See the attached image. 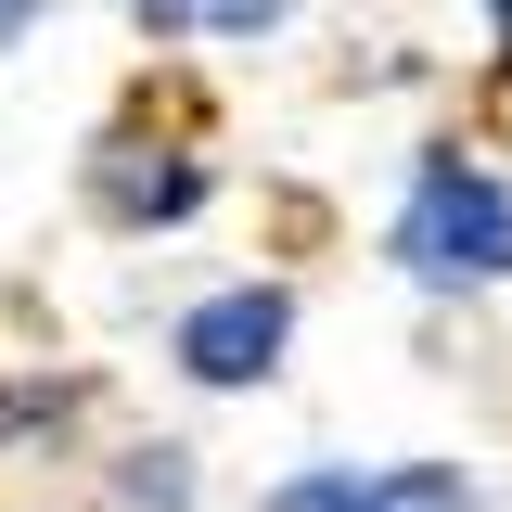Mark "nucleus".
Returning <instances> with one entry per match:
<instances>
[{
	"label": "nucleus",
	"mask_w": 512,
	"mask_h": 512,
	"mask_svg": "<svg viewBox=\"0 0 512 512\" xmlns=\"http://www.w3.org/2000/svg\"><path fill=\"white\" fill-rule=\"evenodd\" d=\"M397 256H410V282H500L512 269V192L487 167H461V154H423Z\"/></svg>",
	"instance_id": "1"
},
{
	"label": "nucleus",
	"mask_w": 512,
	"mask_h": 512,
	"mask_svg": "<svg viewBox=\"0 0 512 512\" xmlns=\"http://www.w3.org/2000/svg\"><path fill=\"white\" fill-rule=\"evenodd\" d=\"M282 333H295V295L282 282H231V295H205L180 320V372L192 384H256V372H282Z\"/></svg>",
	"instance_id": "2"
},
{
	"label": "nucleus",
	"mask_w": 512,
	"mask_h": 512,
	"mask_svg": "<svg viewBox=\"0 0 512 512\" xmlns=\"http://www.w3.org/2000/svg\"><path fill=\"white\" fill-rule=\"evenodd\" d=\"M103 205H116L128 231H154V218H192V205H205V180H192V167H128V141H116V167H103Z\"/></svg>",
	"instance_id": "3"
},
{
	"label": "nucleus",
	"mask_w": 512,
	"mask_h": 512,
	"mask_svg": "<svg viewBox=\"0 0 512 512\" xmlns=\"http://www.w3.org/2000/svg\"><path fill=\"white\" fill-rule=\"evenodd\" d=\"M192 500V461L180 448H141V461H128V512H180Z\"/></svg>",
	"instance_id": "4"
},
{
	"label": "nucleus",
	"mask_w": 512,
	"mask_h": 512,
	"mask_svg": "<svg viewBox=\"0 0 512 512\" xmlns=\"http://www.w3.org/2000/svg\"><path fill=\"white\" fill-rule=\"evenodd\" d=\"M269 512H372V474H295Z\"/></svg>",
	"instance_id": "5"
},
{
	"label": "nucleus",
	"mask_w": 512,
	"mask_h": 512,
	"mask_svg": "<svg viewBox=\"0 0 512 512\" xmlns=\"http://www.w3.org/2000/svg\"><path fill=\"white\" fill-rule=\"evenodd\" d=\"M39 13H52V0H0V52H13V39H26Z\"/></svg>",
	"instance_id": "6"
},
{
	"label": "nucleus",
	"mask_w": 512,
	"mask_h": 512,
	"mask_svg": "<svg viewBox=\"0 0 512 512\" xmlns=\"http://www.w3.org/2000/svg\"><path fill=\"white\" fill-rule=\"evenodd\" d=\"M487 13H500V39H512V0H487Z\"/></svg>",
	"instance_id": "7"
}]
</instances>
